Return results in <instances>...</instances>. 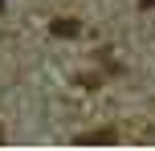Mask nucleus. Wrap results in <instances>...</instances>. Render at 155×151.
I'll return each mask as SVG.
<instances>
[{"label":"nucleus","instance_id":"obj_1","mask_svg":"<svg viewBox=\"0 0 155 151\" xmlns=\"http://www.w3.org/2000/svg\"><path fill=\"white\" fill-rule=\"evenodd\" d=\"M49 33H53V37H78V33H82V25L65 16V21H53V25H49Z\"/></svg>","mask_w":155,"mask_h":151},{"label":"nucleus","instance_id":"obj_2","mask_svg":"<svg viewBox=\"0 0 155 151\" xmlns=\"http://www.w3.org/2000/svg\"><path fill=\"white\" fill-rule=\"evenodd\" d=\"M78 143H114V131H90V135H82Z\"/></svg>","mask_w":155,"mask_h":151},{"label":"nucleus","instance_id":"obj_3","mask_svg":"<svg viewBox=\"0 0 155 151\" xmlns=\"http://www.w3.org/2000/svg\"><path fill=\"white\" fill-rule=\"evenodd\" d=\"M139 4H143V8H155V0H139Z\"/></svg>","mask_w":155,"mask_h":151},{"label":"nucleus","instance_id":"obj_4","mask_svg":"<svg viewBox=\"0 0 155 151\" xmlns=\"http://www.w3.org/2000/svg\"><path fill=\"white\" fill-rule=\"evenodd\" d=\"M0 8H4V0H0Z\"/></svg>","mask_w":155,"mask_h":151}]
</instances>
